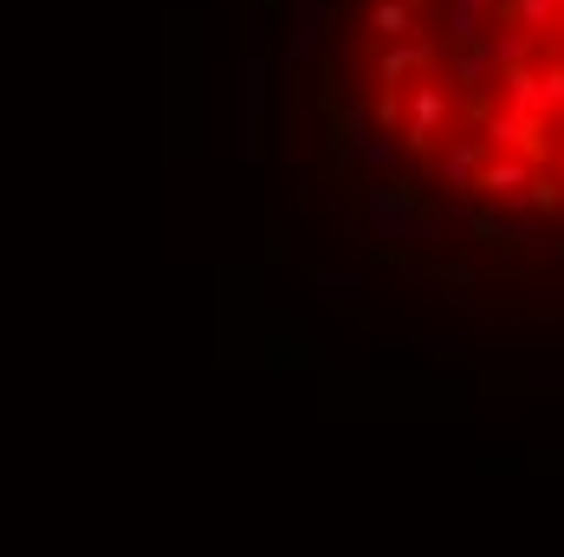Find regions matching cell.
I'll use <instances>...</instances> for the list:
<instances>
[{
	"label": "cell",
	"instance_id": "obj_1",
	"mask_svg": "<svg viewBox=\"0 0 564 557\" xmlns=\"http://www.w3.org/2000/svg\"><path fill=\"white\" fill-rule=\"evenodd\" d=\"M454 123V105H448V91L435 85V78H422L415 91H409V123H402V143L415 150V156H429L435 143H442V130Z\"/></svg>",
	"mask_w": 564,
	"mask_h": 557
},
{
	"label": "cell",
	"instance_id": "obj_2",
	"mask_svg": "<svg viewBox=\"0 0 564 557\" xmlns=\"http://www.w3.org/2000/svg\"><path fill=\"white\" fill-rule=\"evenodd\" d=\"M260 130H267V58H260V40L240 65V156L253 163L260 156Z\"/></svg>",
	"mask_w": 564,
	"mask_h": 557
},
{
	"label": "cell",
	"instance_id": "obj_3",
	"mask_svg": "<svg viewBox=\"0 0 564 557\" xmlns=\"http://www.w3.org/2000/svg\"><path fill=\"white\" fill-rule=\"evenodd\" d=\"M415 72H435V40L415 33V40H402V46H383V53H377V78H383L390 91L395 85H409Z\"/></svg>",
	"mask_w": 564,
	"mask_h": 557
},
{
	"label": "cell",
	"instance_id": "obj_4",
	"mask_svg": "<svg viewBox=\"0 0 564 557\" xmlns=\"http://www.w3.org/2000/svg\"><path fill=\"white\" fill-rule=\"evenodd\" d=\"M370 221L383 233H409V182H377L370 188Z\"/></svg>",
	"mask_w": 564,
	"mask_h": 557
},
{
	"label": "cell",
	"instance_id": "obj_5",
	"mask_svg": "<svg viewBox=\"0 0 564 557\" xmlns=\"http://www.w3.org/2000/svg\"><path fill=\"white\" fill-rule=\"evenodd\" d=\"M364 20H370V33H383L390 46H402V40H415V33H422V26H415V7H409V0H377V7L364 13Z\"/></svg>",
	"mask_w": 564,
	"mask_h": 557
},
{
	"label": "cell",
	"instance_id": "obj_6",
	"mask_svg": "<svg viewBox=\"0 0 564 557\" xmlns=\"http://www.w3.org/2000/svg\"><path fill=\"white\" fill-rule=\"evenodd\" d=\"M318 33H325V7H299V20L285 33V58H312L318 53Z\"/></svg>",
	"mask_w": 564,
	"mask_h": 557
},
{
	"label": "cell",
	"instance_id": "obj_7",
	"mask_svg": "<svg viewBox=\"0 0 564 557\" xmlns=\"http://www.w3.org/2000/svg\"><path fill=\"white\" fill-rule=\"evenodd\" d=\"M357 285H364V273H325V292H344V298H350Z\"/></svg>",
	"mask_w": 564,
	"mask_h": 557
},
{
	"label": "cell",
	"instance_id": "obj_8",
	"mask_svg": "<svg viewBox=\"0 0 564 557\" xmlns=\"http://www.w3.org/2000/svg\"><path fill=\"white\" fill-rule=\"evenodd\" d=\"M409 7H415V13H422V7H429V0H409Z\"/></svg>",
	"mask_w": 564,
	"mask_h": 557
}]
</instances>
